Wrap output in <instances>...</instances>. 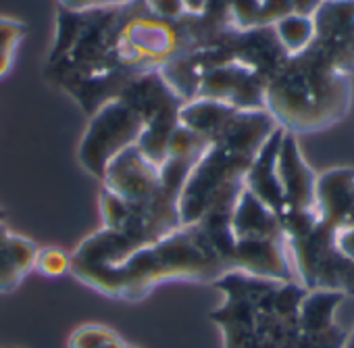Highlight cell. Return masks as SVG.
Wrapping results in <instances>:
<instances>
[{"instance_id": "obj_1", "label": "cell", "mask_w": 354, "mask_h": 348, "mask_svg": "<svg viewBox=\"0 0 354 348\" xmlns=\"http://www.w3.org/2000/svg\"><path fill=\"white\" fill-rule=\"evenodd\" d=\"M227 271V261L209 230L203 223H190L136 248L115 265L71 269L69 273L104 296L133 302L167 282L213 284Z\"/></svg>"}, {"instance_id": "obj_11", "label": "cell", "mask_w": 354, "mask_h": 348, "mask_svg": "<svg viewBox=\"0 0 354 348\" xmlns=\"http://www.w3.org/2000/svg\"><path fill=\"white\" fill-rule=\"evenodd\" d=\"M344 298L327 290L306 292L300 304L298 336L290 348H342L346 331L337 325L335 313Z\"/></svg>"}, {"instance_id": "obj_6", "label": "cell", "mask_w": 354, "mask_h": 348, "mask_svg": "<svg viewBox=\"0 0 354 348\" xmlns=\"http://www.w3.org/2000/svg\"><path fill=\"white\" fill-rule=\"evenodd\" d=\"M144 131V119L121 98H113L96 109L80 142V163L102 180L109 163L129 146H136Z\"/></svg>"}, {"instance_id": "obj_12", "label": "cell", "mask_w": 354, "mask_h": 348, "mask_svg": "<svg viewBox=\"0 0 354 348\" xmlns=\"http://www.w3.org/2000/svg\"><path fill=\"white\" fill-rule=\"evenodd\" d=\"M38 250L32 240L9 232L0 219V292H13L36 269Z\"/></svg>"}, {"instance_id": "obj_21", "label": "cell", "mask_w": 354, "mask_h": 348, "mask_svg": "<svg viewBox=\"0 0 354 348\" xmlns=\"http://www.w3.org/2000/svg\"><path fill=\"white\" fill-rule=\"evenodd\" d=\"M205 5H207V0H186V7L192 15H201L205 11Z\"/></svg>"}, {"instance_id": "obj_14", "label": "cell", "mask_w": 354, "mask_h": 348, "mask_svg": "<svg viewBox=\"0 0 354 348\" xmlns=\"http://www.w3.org/2000/svg\"><path fill=\"white\" fill-rule=\"evenodd\" d=\"M127 342L106 325L86 323L69 338V348H123Z\"/></svg>"}, {"instance_id": "obj_8", "label": "cell", "mask_w": 354, "mask_h": 348, "mask_svg": "<svg viewBox=\"0 0 354 348\" xmlns=\"http://www.w3.org/2000/svg\"><path fill=\"white\" fill-rule=\"evenodd\" d=\"M267 82L234 57L211 67L198 82L192 100H215L240 111L265 109Z\"/></svg>"}, {"instance_id": "obj_20", "label": "cell", "mask_w": 354, "mask_h": 348, "mask_svg": "<svg viewBox=\"0 0 354 348\" xmlns=\"http://www.w3.org/2000/svg\"><path fill=\"white\" fill-rule=\"evenodd\" d=\"M290 5H292L294 15L313 17L319 11V7L323 5V0H290Z\"/></svg>"}, {"instance_id": "obj_4", "label": "cell", "mask_w": 354, "mask_h": 348, "mask_svg": "<svg viewBox=\"0 0 354 348\" xmlns=\"http://www.w3.org/2000/svg\"><path fill=\"white\" fill-rule=\"evenodd\" d=\"M350 102V75L337 71L313 46L290 57L265 88V111L294 136L315 134L337 123Z\"/></svg>"}, {"instance_id": "obj_3", "label": "cell", "mask_w": 354, "mask_h": 348, "mask_svg": "<svg viewBox=\"0 0 354 348\" xmlns=\"http://www.w3.org/2000/svg\"><path fill=\"white\" fill-rule=\"evenodd\" d=\"M279 129L269 111H236L192 167L180 194L182 226L198 223L209 213L230 211L244 188L246 173L261 148Z\"/></svg>"}, {"instance_id": "obj_15", "label": "cell", "mask_w": 354, "mask_h": 348, "mask_svg": "<svg viewBox=\"0 0 354 348\" xmlns=\"http://www.w3.org/2000/svg\"><path fill=\"white\" fill-rule=\"evenodd\" d=\"M26 34H28L26 24L11 17H0V80L11 71L17 48L26 38Z\"/></svg>"}, {"instance_id": "obj_22", "label": "cell", "mask_w": 354, "mask_h": 348, "mask_svg": "<svg viewBox=\"0 0 354 348\" xmlns=\"http://www.w3.org/2000/svg\"><path fill=\"white\" fill-rule=\"evenodd\" d=\"M342 348H354V325H352V329L346 333V340H344V346Z\"/></svg>"}, {"instance_id": "obj_24", "label": "cell", "mask_w": 354, "mask_h": 348, "mask_svg": "<svg viewBox=\"0 0 354 348\" xmlns=\"http://www.w3.org/2000/svg\"><path fill=\"white\" fill-rule=\"evenodd\" d=\"M257 3H265V0H257Z\"/></svg>"}, {"instance_id": "obj_16", "label": "cell", "mask_w": 354, "mask_h": 348, "mask_svg": "<svg viewBox=\"0 0 354 348\" xmlns=\"http://www.w3.org/2000/svg\"><path fill=\"white\" fill-rule=\"evenodd\" d=\"M69 265H71V257L65 255L61 248H42L38 250V259H36V269L48 277H59L69 273Z\"/></svg>"}, {"instance_id": "obj_18", "label": "cell", "mask_w": 354, "mask_h": 348, "mask_svg": "<svg viewBox=\"0 0 354 348\" xmlns=\"http://www.w3.org/2000/svg\"><path fill=\"white\" fill-rule=\"evenodd\" d=\"M333 238H335V246L337 250L354 261V207L350 209L348 217L333 230Z\"/></svg>"}, {"instance_id": "obj_19", "label": "cell", "mask_w": 354, "mask_h": 348, "mask_svg": "<svg viewBox=\"0 0 354 348\" xmlns=\"http://www.w3.org/2000/svg\"><path fill=\"white\" fill-rule=\"evenodd\" d=\"M133 0H59L61 9L69 13H88V11H100V9H111V7H121L129 5Z\"/></svg>"}, {"instance_id": "obj_9", "label": "cell", "mask_w": 354, "mask_h": 348, "mask_svg": "<svg viewBox=\"0 0 354 348\" xmlns=\"http://www.w3.org/2000/svg\"><path fill=\"white\" fill-rule=\"evenodd\" d=\"M317 48L337 71L354 73V0H323L313 15Z\"/></svg>"}, {"instance_id": "obj_2", "label": "cell", "mask_w": 354, "mask_h": 348, "mask_svg": "<svg viewBox=\"0 0 354 348\" xmlns=\"http://www.w3.org/2000/svg\"><path fill=\"white\" fill-rule=\"evenodd\" d=\"M213 286L221 302L211 311L223 348H290L298 336L306 290L296 282L227 271Z\"/></svg>"}, {"instance_id": "obj_13", "label": "cell", "mask_w": 354, "mask_h": 348, "mask_svg": "<svg viewBox=\"0 0 354 348\" xmlns=\"http://www.w3.org/2000/svg\"><path fill=\"white\" fill-rule=\"evenodd\" d=\"M281 46L290 57L304 53L315 40V21L313 17L302 15H288L273 26Z\"/></svg>"}, {"instance_id": "obj_17", "label": "cell", "mask_w": 354, "mask_h": 348, "mask_svg": "<svg viewBox=\"0 0 354 348\" xmlns=\"http://www.w3.org/2000/svg\"><path fill=\"white\" fill-rule=\"evenodd\" d=\"M146 13L162 21H182L190 15L186 0H142Z\"/></svg>"}, {"instance_id": "obj_10", "label": "cell", "mask_w": 354, "mask_h": 348, "mask_svg": "<svg viewBox=\"0 0 354 348\" xmlns=\"http://www.w3.org/2000/svg\"><path fill=\"white\" fill-rule=\"evenodd\" d=\"M275 169L283 196L277 219L288 213L317 211V176L304 161L296 136L286 129L277 150Z\"/></svg>"}, {"instance_id": "obj_7", "label": "cell", "mask_w": 354, "mask_h": 348, "mask_svg": "<svg viewBox=\"0 0 354 348\" xmlns=\"http://www.w3.org/2000/svg\"><path fill=\"white\" fill-rule=\"evenodd\" d=\"M104 184V192L113 194L121 203L133 207V205H144L156 196H160L165 190H173L177 194H182V190H177L169 186L162 176L160 167L152 165L140 150L138 146H129L123 152H119L106 167L104 176L100 180Z\"/></svg>"}, {"instance_id": "obj_23", "label": "cell", "mask_w": 354, "mask_h": 348, "mask_svg": "<svg viewBox=\"0 0 354 348\" xmlns=\"http://www.w3.org/2000/svg\"><path fill=\"white\" fill-rule=\"evenodd\" d=\"M123 348H136V346H131V344H125Z\"/></svg>"}, {"instance_id": "obj_5", "label": "cell", "mask_w": 354, "mask_h": 348, "mask_svg": "<svg viewBox=\"0 0 354 348\" xmlns=\"http://www.w3.org/2000/svg\"><path fill=\"white\" fill-rule=\"evenodd\" d=\"M279 223L294 277L306 292L327 290L354 296V261L337 250L333 230L317 211L288 213L279 217Z\"/></svg>"}]
</instances>
